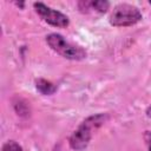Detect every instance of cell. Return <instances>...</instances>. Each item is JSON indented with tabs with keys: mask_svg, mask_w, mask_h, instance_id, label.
<instances>
[{
	"mask_svg": "<svg viewBox=\"0 0 151 151\" xmlns=\"http://www.w3.org/2000/svg\"><path fill=\"white\" fill-rule=\"evenodd\" d=\"M109 119L107 113H96L86 117L68 138V145L74 151L85 150L92 138L93 131L99 129Z\"/></svg>",
	"mask_w": 151,
	"mask_h": 151,
	"instance_id": "obj_1",
	"label": "cell"
},
{
	"mask_svg": "<svg viewBox=\"0 0 151 151\" xmlns=\"http://www.w3.org/2000/svg\"><path fill=\"white\" fill-rule=\"evenodd\" d=\"M45 40L52 51H54L57 54L61 55L65 59L78 61L85 59L87 55L86 51L81 46L72 44L59 33H50L48 35H46Z\"/></svg>",
	"mask_w": 151,
	"mask_h": 151,
	"instance_id": "obj_2",
	"label": "cell"
},
{
	"mask_svg": "<svg viewBox=\"0 0 151 151\" xmlns=\"http://www.w3.org/2000/svg\"><path fill=\"white\" fill-rule=\"evenodd\" d=\"M142 18L143 15L136 6L130 4H119L113 8L109 21L114 27H129L139 22Z\"/></svg>",
	"mask_w": 151,
	"mask_h": 151,
	"instance_id": "obj_3",
	"label": "cell"
},
{
	"mask_svg": "<svg viewBox=\"0 0 151 151\" xmlns=\"http://www.w3.org/2000/svg\"><path fill=\"white\" fill-rule=\"evenodd\" d=\"M33 7L35 9V13L45 22H47L48 25H51L53 27L65 28L70 25V19L66 14H64L57 9H53L42 2H34Z\"/></svg>",
	"mask_w": 151,
	"mask_h": 151,
	"instance_id": "obj_4",
	"label": "cell"
},
{
	"mask_svg": "<svg viewBox=\"0 0 151 151\" xmlns=\"http://www.w3.org/2000/svg\"><path fill=\"white\" fill-rule=\"evenodd\" d=\"M78 8L83 13H88L90 11L97 12V13H106L110 8V2L106 0H96V1H88L83 0L78 1Z\"/></svg>",
	"mask_w": 151,
	"mask_h": 151,
	"instance_id": "obj_5",
	"label": "cell"
},
{
	"mask_svg": "<svg viewBox=\"0 0 151 151\" xmlns=\"http://www.w3.org/2000/svg\"><path fill=\"white\" fill-rule=\"evenodd\" d=\"M35 88L42 96H52L57 91V85L47 79L38 78L35 80Z\"/></svg>",
	"mask_w": 151,
	"mask_h": 151,
	"instance_id": "obj_6",
	"label": "cell"
},
{
	"mask_svg": "<svg viewBox=\"0 0 151 151\" xmlns=\"http://www.w3.org/2000/svg\"><path fill=\"white\" fill-rule=\"evenodd\" d=\"M13 107H14L17 114L20 116V117H26V116L29 114L28 104H27V101H26L25 99H22V98L17 97V98L14 99V101H13Z\"/></svg>",
	"mask_w": 151,
	"mask_h": 151,
	"instance_id": "obj_7",
	"label": "cell"
},
{
	"mask_svg": "<svg viewBox=\"0 0 151 151\" xmlns=\"http://www.w3.org/2000/svg\"><path fill=\"white\" fill-rule=\"evenodd\" d=\"M1 151H24V150L21 145L17 143L15 140H7L6 143H4Z\"/></svg>",
	"mask_w": 151,
	"mask_h": 151,
	"instance_id": "obj_8",
	"label": "cell"
},
{
	"mask_svg": "<svg viewBox=\"0 0 151 151\" xmlns=\"http://www.w3.org/2000/svg\"><path fill=\"white\" fill-rule=\"evenodd\" d=\"M143 137H144V140H145L147 151H151V131H145Z\"/></svg>",
	"mask_w": 151,
	"mask_h": 151,
	"instance_id": "obj_9",
	"label": "cell"
},
{
	"mask_svg": "<svg viewBox=\"0 0 151 151\" xmlns=\"http://www.w3.org/2000/svg\"><path fill=\"white\" fill-rule=\"evenodd\" d=\"M145 113H146V116L149 117V118H151V105L146 109V111H145Z\"/></svg>",
	"mask_w": 151,
	"mask_h": 151,
	"instance_id": "obj_10",
	"label": "cell"
},
{
	"mask_svg": "<svg viewBox=\"0 0 151 151\" xmlns=\"http://www.w3.org/2000/svg\"><path fill=\"white\" fill-rule=\"evenodd\" d=\"M14 5L18 6V7H20V8H24L25 7V2H22V1L21 2H14Z\"/></svg>",
	"mask_w": 151,
	"mask_h": 151,
	"instance_id": "obj_11",
	"label": "cell"
}]
</instances>
